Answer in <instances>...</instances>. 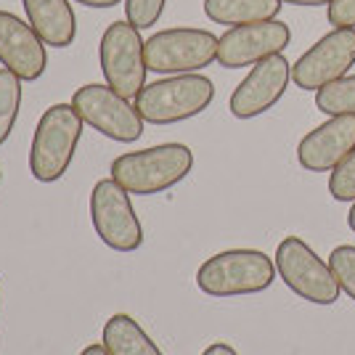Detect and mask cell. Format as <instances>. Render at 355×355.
<instances>
[{"mask_svg":"<svg viewBox=\"0 0 355 355\" xmlns=\"http://www.w3.org/2000/svg\"><path fill=\"white\" fill-rule=\"evenodd\" d=\"M218 43L209 30L170 27L146 40V67L157 74H193L218 61Z\"/></svg>","mask_w":355,"mask_h":355,"instance_id":"52a82bcc","label":"cell"},{"mask_svg":"<svg viewBox=\"0 0 355 355\" xmlns=\"http://www.w3.org/2000/svg\"><path fill=\"white\" fill-rule=\"evenodd\" d=\"M193 167V151L186 144H159L128 151L112 162V178L128 193L154 196L186 180Z\"/></svg>","mask_w":355,"mask_h":355,"instance_id":"6da1fadb","label":"cell"},{"mask_svg":"<svg viewBox=\"0 0 355 355\" xmlns=\"http://www.w3.org/2000/svg\"><path fill=\"white\" fill-rule=\"evenodd\" d=\"M347 225H350V231L355 234V202H353V207H350V212H347Z\"/></svg>","mask_w":355,"mask_h":355,"instance_id":"83f0119b","label":"cell"},{"mask_svg":"<svg viewBox=\"0 0 355 355\" xmlns=\"http://www.w3.org/2000/svg\"><path fill=\"white\" fill-rule=\"evenodd\" d=\"M279 270L260 250H225L207 257L196 270V286L207 297H247L270 289Z\"/></svg>","mask_w":355,"mask_h":355,"instance_id":"7a4b0ae2","label":"cell"},{"mask_svg":"<svg viewBox=\"0 0 355 355\" xmlns=\"http://www.w3.org/2000/svg\"><path fill=\"white\" fill-rule=\"evenodd\" d=\"M292 40L289 24L279 19L257 21V24H241L220 35L218 43V64L225 69H241L254 67L257 61L282 53Z\"/></svg>","mask_w":355,"mask_h":355,"instance_id":"7c38bea8","label":"cell"},{"mask_svg":"<svg viewBox=\"0 0 355 355\" xmlns=\"http://www.w3.org/2000/svg\"><path fill=\"white\" fill-rule=\"evenodd\" d=\"M329 193L337 202H355V151L345 157L329 175Z\"/></svg>","mask_w":355,"mask_h":355,"instance_id":"44dd1931","label":"cell"},{"mask_svg":"<svg viewBox=\"0 0 355 355\" xmlns=\"http://www.w3.org/2000/svg\"><path fill=\"white\" fill-rule=\"evenodd\" d=\"M90 223L98 239L114 252H135L144 244V225L138 220L130 193L114 178H104L90 191Z\"/></svg>","mask_w":355,"mask_h":355,"instance_id":"ba28073f","label":"cell"},{"mask_svg":"<svg viewBox=\"0 0 355 355\" xmlns=\"http://www.w3.org/2000/svg\"><path fill=\"white\" fill-rule=\"evenodd\" d=\"M355 67V30L334 27L292 64V83L300 90H321Z\"/></svg>","mask_w":355,"mask_h":355,"instance_id":"30bf717a","label":"cell"},{"mask_svg":"<svg viewBox=\"0 0 355 355\" xmlns=\"http://www.w3.org/2000/svg\"><path fill=\"white\" fill-rule=\"evenodd\" d=\"M74 3L88 6V8H114V6L125 3V0H74Z\"/></svg>","mask_w":355,"mask_h":355,"instance_id":"d4e9b609","label":"cell"},{"mask_svg":"<svg viewBox=\"0 0 355 355\" xmlns=\"http://www.w3.org/2000/svg\"><path fill=\"white\" fill-rule=\"evenodd\" d=\"M27 21L51 48H69L77 37V16L69 0H21Z\"/></svg>","mask_w":355,"mask_h":355,"instance_id":"9a60e30c","label":"cell"},{"mask_svg":"<svg viewBox=\"0 0 355 355\" xmlns=\"http://www.w3.org/2000/svg\"><path fill=\"white\" fill-rule=\"evenodd\" d=\"M0 180H3V173H0Z\"/></svg>","mask_w":355,"mask_h":355,"instance_id":"f1b7e54d","label":"cell"},{"mask_svg":"<svg viewBox=\"0 0 355 355\" xmlns=\"http://www.w3.org/2000/svg\"><path fill=\"white\" fill-rule=\"evenodd\" d=\"M101 345L109 350V355H162L157 342L128 313H114L106 321L101 331Z\"/></svg>","mask_w":355,"mask_h":355,"instance_id":"2e32d148","label":"cell"},{"mask_svg":"<svg viewBox=\"0 0 355 355\" xmlns=\"http://www.w3.org/2000/svg\"><path fill=\"white\" fill-rule=\"evenodd\" d=\"M355 151V117H329L297 146V162L311 173H331L337 164Z\"/></svg>","mask_w":355,"mask_h":355,"instance_id":"5bb4252c","label":"cell"},{"mask_svg":"<svg viewBox=\"0 0 355 355\" xmlns=\"http://www.w3.org/2000/svg\"><path fill=\"white\" fill-rule=\"evenodd\" d=\"M282 3H289V6H329L331 0H282Z\"/></svg>","mask_w":355,"mask_h":355,"instance_id":"4316f807","label":"cell"},{"mask_svg":"<svg viewBox=\"0 0 355 355\" xmlns=\"http://www.w3.org/2000/svg\"><path fill=\"white\" fill-rule=\"evenodd\" d=\"M21 83L14 72L8 69H0V146L11 138L14 133V125L19 119V109H21Z\"/></svg>","mask_w":355,"mask_h":355,"instance_id":"d6986e66","label":"cell"},{"mask_svg":"<svg viewBox=\"0 0 355 355\" xmlns=\"http://www.w3.org/2000/svg\"><path fill=\"white\" fill-rule=\"evenodd\" d=\"M215 98V85L205 74H170L148 83L135 96V109L151 125H178L199 117Z\"/></svg>","mask_w":355,"mask_h":355,"instance_id":"277c9868","label":"cell"},{"mask_svg":"<svg viewBox=\"0 0 355 355\" xmlns=\"http://www.w3.org/2000/svg\"><path fill=\"white\" fill-rule=\"evenodd\" d=\"M0 64L24 83L40 80L48 69L43 37L11 11H0Z\"/></svg>","mask_w":355,"mask_h":355,"instance_id":"4fadbf2b","label":"cell"},{"mask_svg":"<svg viewBox=\"0 0 355 355\" xmlns=\"http://www.w3.org/2000/svg\"><path fill=\"white\" fill-rule=\"evenodd\" d=\"M276 270L289 292L311 305H334L340 300V282L331 266L321 260L305 239L286 236L276 247Z\"/></svg>","mask_w":355,"mask_h":355,"instance_id":"8992f818","label":"cell"},{"mask_svg":"<svg viewBox=\"0 0 355 355\" xmlns=\"http://www.w3.org/2000/svg\"><path fill=\"white\" fill-rule=\"evenodd\" d=\"M83 117L72 104H53L37 119L30 144V173L40 183H56L67 175L83 138Z\"/></svg>","mask_w":355,"mask_h":355,"instance_id":"3957f363","label":"cell"},{"mask_svg":"<svg viewBox=\"0 0 355 355\" xmlns=\"http://www.w3.org/2000/svg\"><path fill=\"white\" fill-rule=\"evenodd\" d=\"M315 109L324 112L326 117H345V114L355 117V74H345L315 90Z\"/></svg>","mask_w":355,"mask_h":355,"instance_id":"ac0fdd59","label":"cell"},{"mask_svg":"<svg viewBox=\"0 0 355 355\" xmlns=\"http://www.w3.org/2000/svg\"><path fill=\"white\" fill-rule=\"evenodd\" d=\"M326 16H329V24H334V27L355 30V0H331L326 8Z\"/></svg>","mask_w":355,"mask_h":355,"instance_id":"603a6c76","label":"cell"},{"mask_svg":"<svg viewBox=\"0 0 355 355\" xmlns=\"http://www.w3.org/2000/svg\"><path fill=\"white\" fill-rule=\"evenodd\" d=\"M292 83V64L282 53L257 61L231 93L228 109L236 119H254L279 104Z\"/></svg>","mask_w":355,"mask_h":355,"instance_id":"8fae6325","label":"cell"},{"mask_svg":"<svg viewBox=\"0 0 355 355\" xmlns=\"http://www.w3.org/2000/svg\"><path fill=\"white\" fill-rule=\"evenodd\" d=\"M329 266L334 270L340 289L345 295L355 300V247L353 244H340L329 254Z\"/></svg>","mask_w":355,"mask_h":355,"instance_id":"ffe728a7","label":"cell"},{"mask_svg":"<svg viewBox=\"0 0 355 355\" xmlns=\"http://www.w3.org/2000/svg\"><path fill=\"white\" fill-rule=\"evenodd\" d=\"M167 0H125V19L138 27V30H148L159 21Z\"/></svg>","mask_w":355,"mask_h":355,"instance_id":"7402d4cb","label":"cell"},{"mask_svg":"<svg viewBox=\"0 0 355 355\" xmlns=\"http://www.w3.org/2000/svg\"><path fill=\"white\" fill-rule=\"evenodd\" d=\"M202 355H239L231 345H225V342H212L209 347H205V353Z\"/></svg>","mask_w":355,"mask_h":355,"instance_id":"cb8c5ba5","label":"cell"},{"mask_svg":"<svg viewBox=\"0 0 355 355\" xmlns=\"http://www.w3.org/2000/svg\"><path fill=\"white\" fill-rule=\"evenodd\" d=\"M80 355H109V350H106L101 342H93V345H88V347H83V353Z\"/></svg>","mask_w":355,"mask_h":355,"instance_id":"484cf974","label":"cell"},{"mask_svg":"<svg viewBox=\"0 0 355 355\" xmlns=\"http://www.w3.org/2000/svg\"><path fill=\"white\" fill-rule=\"evenodd\" d=\"M282 6V0H205V16L215 24L241 27L276 19Z\"/></svg>","mask_w":355,"mask_h":355,"instance_id":"e0dca14e","label":"cell"},{"mask_svg":"<svg viewBox=\"0 0 355 355\" xmlns=\"http://www.w3.org/2000/svg\"><path fill=\"white\" fill-rule=\"evenodd\" d=\"M72 106L85 125L117 144H133L144 135V117L138 114L135 104L114 93L106 83L104 85L90 83L77 88L72 96Z\"/></svg>","mask_w":355,"mask_h":355,"instance_id":"9c48e42d","label":"cell"},{"mask_svg":"<svg viewBox=\"0 0 355 355\" xmlns=\"http://www.w3.org/2000/svg\"><path fill=\"white\" fill-rule=\"evenodd\" d=\"M98 61L106 85L122 98L135 101V96L146 88V40L128 19L112 21L104 30L98 43Z\"/></svg>","mask_w":355,"mask_h":355,"instance_id":"5b68a950","label":"cell"}]
</instances>
